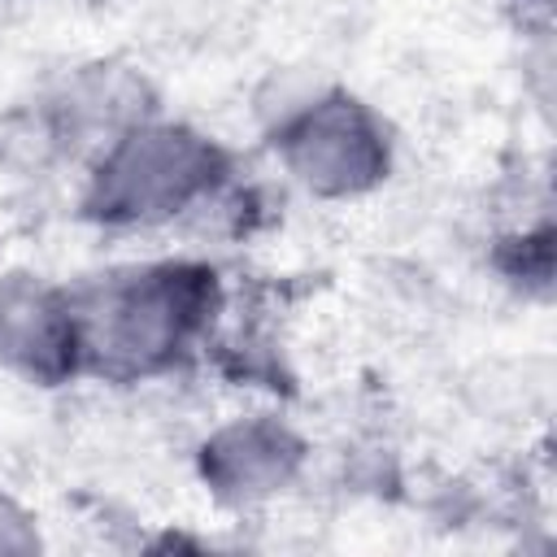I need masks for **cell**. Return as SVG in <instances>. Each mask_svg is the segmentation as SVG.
I'll return each instance as SVG.
<instances>
[{
	"label": "cell",
	"instance_id": "6da1fadb",
	"mask_svg": "<svg viewBox=\"0 0 557 557\" xmlns=\"http://www.w3.org/2000/svg\"><path fill=\"white\" fill-rule=\"evenodd\" d=\"M213 287L200 270L152 265L113 274L100 287L70 296L78 326V357L109 374H148L174 361L196 326Z\"/></svg>",
	"mask_w": 557,
	"mask_h": 557
},
{
	"label": "cell",
	"instance_id": "7a4b0ae2",
	"mask_svg": "<svg viewBox=\"0 0 557 557\" xmlns=\"http://www.w3.org/2000/svg\"><path fill=\"white\" fill-rule=\"evenodd\" d=\"M222 152L187 126L135 122L104 144L87 209L104 222H165L218 187Z\"/></svg>",
	"mask_w": 557,
	"mask_h": 557
},
{
	"label": "cell",
	"instance_id": "3957f363",
	"mask_svg": "<svg viewBox=\"0 0 557 557\" xmlns=\"http://www.w3.org/2000/svg\"><path fill=\"white\" fill-rule=\"evenodd\" d=\"M278 148L287 170L318 196H357L387 174V139L374 113L348 96H322L300 104L283 131Z\"/></svg>",
	"mask_w": 557,
	"mask_h": 557
},
{
	"label": "cell",
	"instance_id": "277c9868",
	"mask_svg": "<svg viewBox=\"0 0 557 557\" xmlns=\"http://www.w3.org/2000/svg\"><path fill=\"white\" fill-rule=\"evenodd\" d=\"M0 357L39 383L65 379L83 361L70 296L35 278L0 283Z\"/></svg>",
	"mask_w": 557,
	"mask_h": 557
},
{
	"label": "cell",
	"instance_id": "5b68a950",
	"mask_svg": "<svg viewBox=\"0 0 557 557\" xmlns=\"http://www.w3.org/2000/svg\"><path fill=\"white\" fill-rule=\"evenodd\" d=\"M200 466L213 492H222L226 500H261L283 492L300 470V440L283 422H231L205 444Z\"/></svg>",
	"mask_w": 557,
	"mask_h": 557
},
{
	"label": "cell",
	"instance_id": "8992f818",
	"mask_svg": "<svg viewBox=\"0 0 557 557\" xmlns=\"http://www.w3.org/2000/svg\"><path fill=\"white\" fill-rule=\"evenodd\" d=\"M39 544L30 518L22 509H13L9 500H0V553H30Z\"/></svg>",
	"mask_w": 557,
	"mask_h": 557
}]
</instances>
